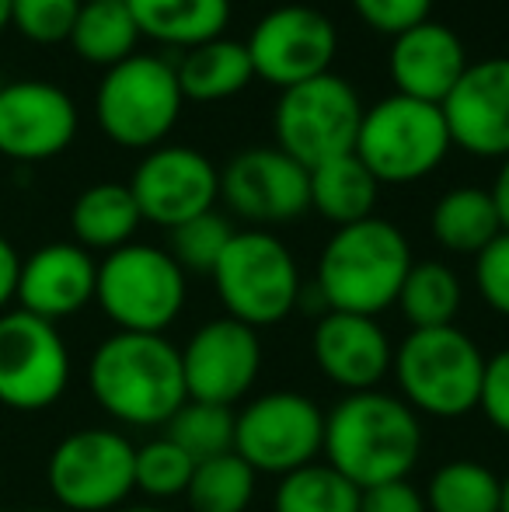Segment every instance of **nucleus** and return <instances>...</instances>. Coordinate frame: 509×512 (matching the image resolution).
I'll list each match as a JSON object with an SVG mask.
<instances>
[{"instance_id":"1","label":"nucleus","mask_w":509,"mask_h":512,"mask_svg":"<svg viewBox=\"0 0 509 512\" xmlns=\"http://www.w3.org/2000/svg\"><path fill=\"white\" fill-rule=\"evenodd\" d=\"M325 464L360 492L408 481L422 453V422L401 398L384 391L346 394L325 415Z\"/></svg>"},{"instance_id":"2","label":"nucleus","mask_w":509,"mask_h":512,"mask_svg":"<svg viewBox=\"0 0 509 512\" xmlns=\"http://www.w3.org/2000/svg\"><path fill=\"white\" fill-rule=\"evenodd\" d=\"M88 391L109 418L136 429L168 425L189 401L182 352L164 335L116 331L88 359Z\"/></svg>"},{"instance_id":"3","label":"nucleus","mask_w":509,"mask_h":512,"mask_svg":"<svg viewBox=\"0 0 509 512\" xmlns=\"http://www.w3.org/2000/svg\"><path fill=\"white\" fill-rule=\"evenodd\" d=\"M412 269V248L391 220L349 223L332 234L318 258V283L328 310L377 317L398 304L401 283Z\"/></svg>"},{"instance_id":"4","label":"nucleus","mask_w":509,"mask_h":512,"mask_svg":"<svg viewBox=\"0 0 509 512\" xmlns=\"http://www.w3.org/2000/svg\"><path fill=\"white\" fill-rule=\"evenodd\" d=\"M401 387V401L415 415L461 418L478 408L485 377V356L478 342L457 324L447 328H412L394 349L391 363Z\"/></svg>"},{"instance_id":"5","label":"nucleus","mask_w":509,"mask_h":512,"mask_svg":"<svg viewBox=\"0 0 509 512\" xmlns=\"http://www.w3.org/2000/svg\"><path fill=\"white\" fill-rule=\"evenodd\" d=\"M227 317L248 328H272L300 304V269L283 241L269 230H238L213 269Z\"/></svg>"},{"instance_id":"6","label":"nucleus","mask_w":509,"mask_h":512,"mask_svg":"<svg viewBox=\"0 0 509 512\" xmlns=\"http://www.w3.org/2000/svg\"><path fill=\"white\" fill-rule=\"evenodd\" d=\"M185 293V272L154 244H126L98 262L95 300L119 331L164 335L182 314Z\"/></svg>"},{"instance_id":"7","label":"nucleus","mask_w":509,"mask_h":512,"mask_svg":"<svg viewBox=\"0 0 509 512\" xmlns=\"http://www.w3.org/2000/svg\"><path fill=\"white\" fill-rule=\"evenodd\" d=\"M450 147L454 143L440 105L391 95L363 112L353 154L381 185H408L433 175Z\"/></svg>"},{"instance_id":"8","label":"nucleus","mask_w":509,"mask_h":512,"mask_svg":"<svg viewBox=\"0 0 509 512\" xmlns=\"http://www.w3.org/2000/svg\"><path fill=\"white\" fill-rule=\"evenodd\" d=\"M182 105L175 67L161 56L143 53L105 70L95 95L102 133L129 150H154L175 129Z\"/></svg>"},{"instance_id":"9","label":"nucleus","mask_w":509,"mask_h":512,"mask_svg":"<svg viewBox=\"0 0 509 512\" xmlns=\"http://www.w3.org/2000/svg\"><path fill=\"white\" fill-rule=\"evenodd\" d=\"M46 485L63 512H116L136 492V446L116 429H77L53 446Z\"/></svg>"},{"instance_id":"10","label":"nucleus","mask_w":509,"mask_h":512,"mask_svg":"<svg viewBox=\"0 0 509 512\" xmlns=\"http://www.w3.org/2000/svg\"><path fill=\"white\" fill-rule=\"evenodd\" d=\"M363 112L367 108L353 84L335 77L332 70L293 84L279 95L276 115H272L276 147L311 171L332 157L353 154Z\"/></svg>"},{"instance_id":"11","label":"nucleus","mask_w":509,"mask_h":512,"mask_svg":"<svg viewBox=\"0 0 509 512\" xmlns=\"http://www.w3.org/2000/svg\"><path fill=\"white\" fill-rule=\"evenodd\" d=\"M325 446V411L300 391H269L234 418V453L255 474H283L318 460Z\"/></svg>"},{"instance_id":"12","label":"nucleus","mask_w":509,"mask_h":512,"mask_svg":"<svg viewBox=\"0 0 509 512\" xmlns=\"http://www.w3.org/2000/svg\"><path fill=\"white\" fill-rule=\"evenodd\" d=\"M70 387V349L60 328L25 310L0 314V405L46 411Z\"/></svg>"},{"instance_id":"13","label":"nucleus","mask_w":509,"mask_h":512,"mask_svg":"<svg viewBox=\"0 0 509 512\" xmlns=\"http://www.w3.org/2000/svg\"><path fill=\"white\" fill-rule=\"evenodd\" d=\"M255 77L276 84L279 91L328 74L339 49V32L332 18L318 7L283 4L269 11L248 35Z\"/></svg>"},{"instance_id":"14","label":"nucleus","mask_w":509,"mask_h":512,"mask_svg":"<svg viewBox=\"0 0 509 512\" xmlns=\"http://www.w3.org/2000/svg\"><path fill=\"white\" fill-rule=\"evenodd\" d=\"M182 352V377L189 401L234 408L255 387L262 370L258 331L234 317H217L192 331Z\"/></svg>"},{"instance_id":"15","label":"nucleus","mask_w":509,"mask_h":512,"mask_svg":"<svg viewBox=\"0 0 509 512\" xmlns=\"http://www.w3.org/2000/svg\"><path fill=\"white\" fill-rule=\"evenodd\" d=\"M220 199L248 223H290L311 209V171L279 147H252L220 171Z\"/></svg>"},{"instance_id":"16","label":"nucleus","mask_w":509,"mask_h":512,"mask_svg":"<svg viewBox=\"0 0 509 512\" xmlns=\"http://www.w3.org/2000/svg\"><path fill=\"white\" fill-rule=\"evenodd\" d=\"M129 192L143 220L175 230L192 216L210 213L220 199V171L192 147H154L136 164Z\"/></svg>"},{"instance_id":"17","label":"nucleus","mask_w":509,"mask_h":512,"mask_svg":"<svg viewBox=\"0 0 509 512\" xmlns=\"http://www.w3.org/2000/svg\"><path fill=\"white\" fill-rule=\"evenodd\" d=\"M77 105L46 81H14L0 88V154L11 161H49L77 136Z\"/></svg>"},{"instance_id":"18","label":"nucleus","mask_w":509,"mask_h":512,"mask_svg":"<svg viewBox=\"0 0 509 512\" xmlns=\"http://www.w3.org/2000/svg\"><path fill=\"white\" fill-rule=\"evenodd\" d=\"M440 108L450 143L475 157H509V56L468 63Z\"/></svg>"},{"instance_id":"19","label":"nucleus","mask_w":509,"mask_h":512,"mask_svg":"<svg viewBox=\"0 0 509 512\" xmlns=\"http://www.w3.org/2000/svg\"><path fill=\"white\" fill-rule=\"evenodd\" d=\"M311 352L318 370L346 394L377 391L394 363L391 338L377 324V317L342 314V310H328L318 317Z\"/></svg>"},{"instance_id":"20","label":"nucleus","mask_w":509,"mask_h":512,"mask_svg":"<svg viewBox=\"0 0 509 512\" xmlns=\"http://www.w3.org/2000/svg\"><path fill=\"white\" fill-rule=\"evenodd\" d=\"M98 262L91 251L74 241L42 244L28 258H21L18 276V310L35 314L49 324L81 314L95 300Z\"/></svg>"},{"instance_id":"21","label":"nucleus","mask_w":509,"mask_h":512,"mask_svg":"<svg viewBox=\"0 0 509 512\" xmlns=\"http://www.w3.org/2000/svg\"><path fill=\"white\" fill-rule=\"evenodd\" d=\"M468 70V53L454 28L440 21H422L408 32L394 35L387 53L394 95L415 98L426 105H443L461 74Z\"/></svg>"},{"instance_id":"22","label":"nucleus","mask_w":509,"mask_h":512,"mask_svg":"<svg viewBox=\"0 0 509 512\" xmlns=\"http://www.w3.org/2000/svg\"><path fill=\"white\" fill-rule=\"evenodd\" d=\"M126 7L140 35L185 49L220 39L231 21V0H126Z\"/></svg>"},{"instance_id":"23","label":"nucleus","mask_w":509,"mask_h":512,"mask_svg":"<svg viewBox=\"0 0 509 512\" xmlns=\"http://www.w3.org/2000/svg\"><path fill=\"white\" fill-rule=\"evenodd\" d=\"M143 223L140 206H136L129 185L119 182H98L84 189L70 206V230L74 244L84 251H119L133 244L136 227Z\"/></svg>"},{"instance_id":"24","label":"nucleus","mask_w":509,"mask_h":512,"mask_svg":"<svg viewBox=\"0 0 509 512\" xmlns=\"http://www.w3.org/2000/svg\"><path fill=\"white\" fill-rule=\"evenodd\" d=\"M175 74L185 102H224V98L241 95L255 81L248 46L224 39V35L189 49L175 67Z\"/></svg>"},{"instance_id":"25","label":"nucleus","mask_w":509,"mask_h":512,"mask_svg":"<svg viewBox=\"0 0 509 512\" xmlns=\"http://www.w3.org/2000/svg\"><path fill=\"white\" fill-rule=\"evenodd\" d=\"M381 182L367 171L356 154H342L311 168V209H318L328 223L349 227L374 216Z\"/></svg>"},{"instance_id":"26","label":"nucleus","mask_w":509,"mask_h":512,"mask_svg":"<svg viewBox=\"0 0 509 512\" xmlns=\"http://www.w3.org/2000/svg\"><path fill=\"white\" fill-rule=\"evenodd\" d=\"M429 227H433L436 244L454 255H478L485 244L503 234V220L492 203V192L475 189V185L447 192L429 216Z\"/></svg>"},{"instance_id":"27","label":"nucleus","mask_w":509,"mask_h":512,"mask_svg":"<svg viewBox=\"0 0 509 512\" xmlns=\"http://www.w3.org/2000/svg\"><path fill=\"white\" fill-rule=\"evenodd\" d=\"M67 42L84 63L112 70L116 63L136 56L140 28H136L126 0H95V4L81 7Z\"/></svg>"},{"instance_id":"28","label":"nucleus","mask_w":509,"mask_h":512,"mask_svg":"<svg viewBox=\"0 0 509 512\" xmlns=\"http://www.w3.org/2000/svg\"><path fill=\"white\" fill-rule=\"evenodd\" d=\"M461 279L443 262H412L398 293V307L412 328H447L461 310Z\"/></svg>"},{"instance_id":"29","label":"nucleus","mask_w":509,"mask_h":512,"mask_svg":"<svg viewBox=\"0 0 509 512\" xmlns=\"http://www.w3.org/2000/svg\"><path fill=\"white\" fill-rule=\"evenodd\" d=\"M503 478L478 460H447L426 488L429 512H499Z\"/></svg>"},{"instance_id":"30","label":"nucleus","mask_w":509,"mask_h":512,"mask_svg":"<svg viewBox=\"0 0 509 512\" xmlns=\"http://www.w3.org/2000/svg\"><path fill=\"white\" fill-rule=\"evenodd\" d=\"M360 488L332 464H307L283 474L272 492V512H360Z\"/></svg>"},{"instance_id":"31","label":"nucleus","mask_w":509,"mask_h":512,"mask_svg":"<svg viewBox=\"0 0 509 512\" xmlns=\"http://www.w3.org/2000/svg\"><path fill=\"white\" fill-rule=\"evenodd\" d=\"M258 488V474L238 453H224L196 464L185 488V502L192 512H248Z\"/></svg>"},{"instance_id":"32","label":"nucleus","mask_w":509,"mask_h":512,"mask_svg":"<svg viewBox=\"0 0 509 512\" xmlns=\"http://www.w3.org/2000/svg\"><path fill=\"white\" fill-rule=\"evenodd\" d=\"M234 408L206 405V401H185L164 425V436L178 443L196 464L234 453Z\"/></svg>"},{"instance_id":"33","label":"nucleus","mask_w":509,"mask_h":512,"mask_svg":"<svg viewBox=\"0 0 509 512\" xmlns=\"http://www.w3.org/2000/svg\"><path fill=\"white\" fill-rule=\"evenodd\" d=\"M234 234H238V230L227 223V216L210 209V213L192 216V220L178 223V227L171 230L168 255L175 258L182 272H206V276H213V269H217V262L224 258Z\"/></svg>"},{"instance_id":"34","label":"nucleus","mask_w":509,"mask_h":512,"mask_svg":"<svg viewBox=\"0 0 509 512\" xmlns=\"http://www.w3.org/2000/svg\"><path fill=\"white\" fill-rule=\"evenodd\" d=\"M192 471H196V460L178 443H171L168 436H157L150 443L136 446V492H143L147 499L164 502L185 495Z\"/></svg>"},{"instance_id":"35","label":"nucleus","mask_w":509,"mask_h":512,"mask_svg":"<svg viewBox=\"0 0 509 512\" xmlns=\"http://www.w3.org/2000/svg\"><path fill=\"white\" fill-rule=\"evenodd\" d=\"M84 0H11V28L39 46L67 42Z\"/></svg>"},{"instance_id":"36","label":"nucleus","mask_w":509,"mask_h":512,"mask_svg":"<svg viewBox=\"0 0 509 512\" xmlns=\"http://www.w3.org/2000/svg\"><path fill=\"white\" fill-rule=\"evenodd\" d=\"M475 286L499 317H509V234L496 237L475 255Z\"/></svg>"},{"instance_id":"37","label":"nucleus","mask_w":509,"mask_h":512,"mask_svg":"<svg viewBox=\"0 0 509 512\" xmlns=\"http://www.w3.org/2000/svg\"><path fill=\"white\" fill-rule=\"evenodd\" d=\"M353 7L363 25L394 39V35L429 21L433 0H353Z\"/></svg>"},{"instance_id":"38","label":"nucleus","mask_w":509,"mask_h":512,"mask_svg":"<svg viewBox=\"0 0 509 512\" xmlns=\"http://www.w3.org/2000/svg\"><path fill=\"white\" fill-rule=\"evenodd\" d=\"M478 408H482V415L489 418L492 429H499L503 436H509V349L496 352L492 359H485Z\"/></svg>"},{"instance_id":"39","label":"nucleus","mask_w":509,"mask_h":512,"mask_svg":"<svg viewBox=\"0 0 509 512\" xmlns=\"http://www.w3.org/2000/svg\"><path fill=\"white\" fill-rule=\"evenodd\" d=\"M360 512H429L426 495L408 481H387L360 495Z\"/></svg>"},{"instance_id":"40","label":"nucleus","mask_w":509,"mask_h":512,"mask_svg":"<svg viewBox=\"0 0 509 512\" xmlns=\"http://www.w3.org/2000/svg\"><path fill=\"white\" fill-rule=\"evenodd\" d=\"M18 276H21V255L4 234H0V314L18 297Z\"/></svg>"},{"instance_id":"41","label":"nucleus","mask_w":509,"mask_h":512,"mask_svg":"<svg viewBox=\"0 0 509 512\" xmlns=\"http://www.w3.org/2000/svg\"><path fill=\"white\" fill-rule=\"evenodd\" d=\"M492 203L499 209V220H503V230L509 234V157H503V168L496 175V185H492Z\"/></svg>"},{"instance_id":"42","label":"nucleus","mask_w":509,"mask_h":512,"mask_svg":"<svg viewBox=\"0 0 509 512\" xmlns=\"http://www.w3.org/2000/svg\"><path fill=\"white\" fill-rule=\"evenodd\" d=\"M11 28V0H0V32Z\"/></svg>"},{"instance_id":"43","label":"nucleus","mask_w":509,"mask_h":512,"mask_svg":"<svg viewBox=\"0 0 509 512\" xmlns=\"http://www.w3.org/2000/svg\"><path fill=\"white\" fill-rule=\"evenodd\" d=\"M116 512H164V509H157V506H123Z\"/></svg>"},{"instance_id":"44","label":"nucleus","mask_w":509,"mask_h":512,"mask_svg":"<svg viewBox=\"0 0 509 512\" xmlns=\"http://www.w3.org/2000/svg\"><path fill=\"white\" fill-rule=\"evenodd\" d=\"M499 512H509V474L503 478V506H499Z\"/></svg>"},{"instance_id":"45","label":"nucleus","mask_w":509,"mask_h":512,"mask_svg":"<svg viewBox=\"0 0 509 512\" xmlns=\"http://www.w3.org/2000/svg\"><path fill=\"white\" fill-rule=\"evenodd\" d=\"M18 512H63V509H42V506H32V509H18Z\"/></svg>"},{"instance_id":"46","label":"nucleus","mask_w":509,"mask_h":512,"mask_svg":"<svg viewBox=\"0 0 509 512\" xmlns=\"http://www.w3.org/2000/svg\"><path fill=\"white\" fill-rule=\"evenodd\" d=\"M84 4H95V0H84Z\"/></svg>"}]
</instances>
